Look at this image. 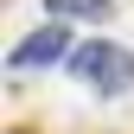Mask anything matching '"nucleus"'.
I'll return each mask as SVG.
<instances>
[{"instance_id": "1", "label": "nucleus", "mask_w": 134, "mask_h": 134, "mask_svg": "<svg viewBox=\"0 0 134 134\" xmlns=\"http://www.w3.org/2000/svg\"><path fill=\"white\" fill-rule=\"evenodd\" d=\"M64 70H70L77 83H90L96 96H128L134 90V51L115 45V38H83Z\"/></svg>"}, {"instance_id": "2", "label": "nucleus", "mask_w": 134, "mask_h": 134, "mask_svg": "<svg viewBox=\"0 0 134 134\" xmlns=\"http://www.w3.org/2000/svg\"><path fill=\"white\" fill-rule=\"evenodd\" d=\"M70 51H77L70 26H64V19H45L38 32H26V38L7 51V70H13V77H26V70H51V64H70Z\"/></svg>"}, {"instance_id": "3", "label": "nucleus", "mask_w": 134, "mask_h": 134, "mask_svg": "<svg viewBox=\"0 0 134 134\" xmlns=\"http://www.w3.org/2000/svg\"><path fill=\"white\" fill-rule=\"evenodd\" d=\"M45 13H51V19H64V26H70V19H115V0H45Z\"/></svg>"}]
</instances>
